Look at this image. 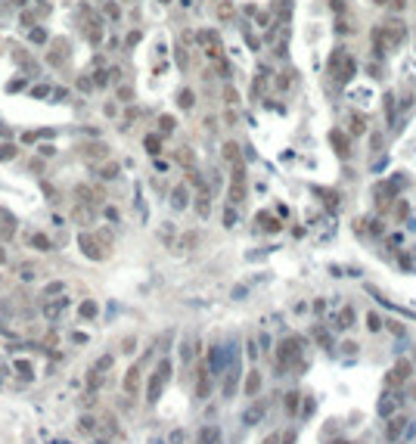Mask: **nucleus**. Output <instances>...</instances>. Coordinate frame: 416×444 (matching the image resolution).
Masks as SVG:
<instances>
[{"label": "nucleus", "mask_w": 416, "mask_h": 444, "mask_svg": "<svg viewBox=\"0 0 416 444\" xmlns=\"http://www.w3.org/2000/svg\"><path fill=\"white\" fill-rule=\"evenodd\" d=\"M258 388H261V376L258 370H252L249 379H245V395H258Z\"/></svg>", "instance_id": "nucleus-7"}, {"label": "nucleus", "mask_w": 416, "mask_h": 444, "mask_svg": "<svg viewBox=\"0 0 416 444\" xmlns=\"http://www.w3.org/2000/svg\"><path fill=\"white\" fill-rule=\"evenodd\" d=\"M342 351H345V354H354V351H357V345H354V342H345Z\"/></svg>", "instance_id": "nucleus-13"}, {"label": "nucleus", "mask_w": 416, "mask_h": 444, "mask_svg": "<svg viewBox=\"0 0 416 444\" xmlns=\"http://www.w3.org/2000/svg\"><path fill=\"white\" fill-rule=\"evenodd\" d=\"M277 441H279V435H270V438H267L264 444H277Z\"/></svg>", "instance_id": "nucleus-15"}, {"label": "nucleus", "mask_w": 416, "mask_h": 444, "mask_svg": "<svg viewBox=\"0 0 416 444\" xmlns=\"http://www.w3.org/2000/svg\"><path fill=\"white\" fill-rule=\"evenodd\" d=\"M258 221H261V227H267V230H279V224H277V221L270 218V215H261Z\"/></svg>", "instance_id": "nucleus-11"}, {"label": "nucleus", "mask_w": 416, "mask_h": 444, "mask_svg": "<svg viewBox=\"0 0 416 444\" xmlns=\"http://www.w3.org/2000/svg\"><path fill=\"white\" fill-rule=\"evenodd\" d=\"M407 425H410L407 416H388V423H385V441H388V444H397V441H401V435L407 432Z\"/></svg>", "instance_id": "nucleus-2"}, {"label": "nucleus", "mask_w": 416, "mask_h": 444, "mask_svg": "<svg viewBox=\"0 0 416 444\" xmlns=\"http://www.w3.org/2000/svg\"><path fill=\"white\" fill-rule=\"evenodd\" d=\"M336 326H338V329L354 326V307H342V311L336 314Z\"/></svg>", "instance_id": "nucleus-6"}, {"label": "nucleus", "mask_w": 416, "mask_h": 444, "mask_svg": "<svg viewBox=\"0 0 416 444\" xmlns=\"http://www.w3.org/2000/svg\"><path fill=\"white\" fill-rule=\"evenodd\" d=\"M165 376H168V363H162V370L152 376V382H149V401L158 398V391H162V385H165Z\"/></svg>", "instance_id": "nucleus-5"}, {"label": "nucleus", "mask_w": 416, "mask_h": 444, "mask_svg": "<svg viewBox=\"0 0 416 444\" xmlns=\"http://www.w3.org/2000/svg\"><path fill=\"white\" fill-rule=\"evenodd\" d=\"M351 124H354V127H351V131H354V134H360V131H367V124H363V121H360V115H354V118H351Z\"/></svg>", "instance_id": "nucleus-12"}, {"label": "nucleus", "mask_w": 416, "mask_h": 444, "mask_svg": "<svg viewBox=\"0 0 416 444\" xmlns=\"http://www.w3.org/2000/svg\"><path fill=\"white\" fill-rule=\"evenodd\" d=\"M410 370H413L410 361H397L392 370H388V376H385V385H388V388H401L404 382L410 379Z\"/></svg>", "instance_id": "nucleus-1"}, {"label": "nucleus", "mask_w": 416, "mask_h": 444, "mask_svg": "<svg viewBox=\"0 0 416 444\" xmlns=\"http://www.w3.org/2000/svg\"><path fill=\"white\" fill-rule=\"evenodd\" d=\"M392 6L395 10H404V0H392Z\"/></svg>", "instance_id": "nucleus-14"}, {"label": "nucleus", "mask_w": 416, "mask_h": 444, "mask_svg": "<svg viewBox=\"0 0 416 444\" xmlns=\"http://www.w3.org/2000/svg\"><path fill=\"white\" fill-rule=\"evenodd\" d=\"M367 329H370V332H379V329H382V317H379V314H373V311L367 314Z\"/></svg>", "instance_id": "nucleus-9"}, {"label": "nucleus", "mask_w": 416, "mask_h": 444, "mask_svg": "<svg viewBox=\"0 0 416 444\" xmlns=\"http://www.w3.org/2000/svg\"><path fill=\"white\" fill-rule=\"evenodd\" d=\"M395 410H397V398L392 395V391H385V395L379 398V416L388 420V416H395Z\"/></svg>", "instance_id": "nucleus-4"}, {"label": "nucleus", "mask_w": 416, "mask_h": 444, "mask_svg": "<svg viewBox=\"0 0 416 444\" xmlns=\"http://www.w3.org/2000/svg\"><path fill=\"white\" fill-rule=\"evenodd\" d=\"M298 354H301V348H298V339H283L279 342V366H289L298 361Z\"/></svg>", "instance_id": "nucleus-3"}, {"label": "nucleus", "mask_w": 416, "mask_h": 444, "mask_svg": "<svg viewBox=\"0 0 416 444\" xmlns=\"http://www.w3.org/2000/svg\"><path fill=\"white\" fill-rule=\"evenodd\" d=\"M298 391H289V395H286V410H289V413H295V410H298Z\"/></svg>", "instance_id": "nucleus-10"}, {"label": "nucleus", "mask_w": 416, "mask_h": 444, "mask_svg": "<svg viewBox=\"0 0 416 444\" xmlns=\"http://www.w3.org/2000/svg\"><path fill=\"white\" fill-rule=\"evenodd\" d=\"M333 143H336V152H338V156H342V159H348V140H345V137L333 134Z\"/></svg>", "instance_id": "nucleus-8"}]
</instances>
